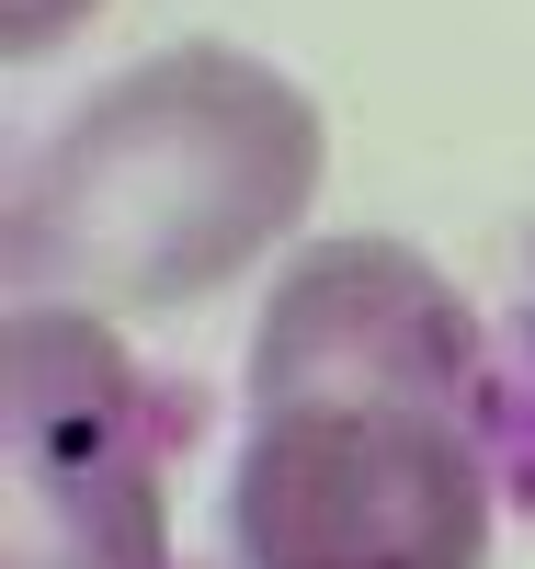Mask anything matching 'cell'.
Listing matches in <instances>:
<instances>
[{
    "instance_id": "6da1fadb",
    "label": "cell",
    "mask_w": 535,
    "mask_h": 569,
    "mask_svg": "<svg viewBox=\"0 0 535 569\" xmlns=\"http://www.w3.org/2000/svg\"><path fill=\"white\" fill-rule=\"evenodd\" d=\"M239 569H491V342L399 240H319L251 330Z\"/></svg>"
},
{
    "instance_id": "7a4b0ae2",
    "label": "cell",
    "mask_w": 535,
    "mask_h": 569,
    "mask_svg": "<svg viewBox=\"0 0 535 569\" xmlns=\"http://www.w3.org/2000/svg\"><path fill=\"white\" fill-rule=\"evenodd\" d=\"M330 160L319 103L239 46L115 69L12 182V308L171 319L206 308L308 217Z\"/></svg>"
},
{
    "instance_id": "3957f363",
    "label": "cell",
    "mask_w": 535,
    "mask_h": 569,
    "mask_svg": "<svg viewBox=\"0 0 535 569\" xmlns=\"http://www.w3.org/2000/svg\"><path fill=\"white\" fill-rule=\"evenodd\" d=\"M0 569H171L160 399L103 308L0 330Z\"/></svg>"
},
{
    "instance_id": "277c9868",
    "label": "cell",
    "mask_w": 535,
    "mask_h": 569,
    "mask_svg": "<svg viewBox=\"0 0 535 569\" xmlns=\"http://www.w3.org/2000/svg\"><path fill=\"white\" fill-rule=\"evenodd\" d=\"M91 23V0H12V58H34V46H58Z\"/></svg>"
}]
</instances>
